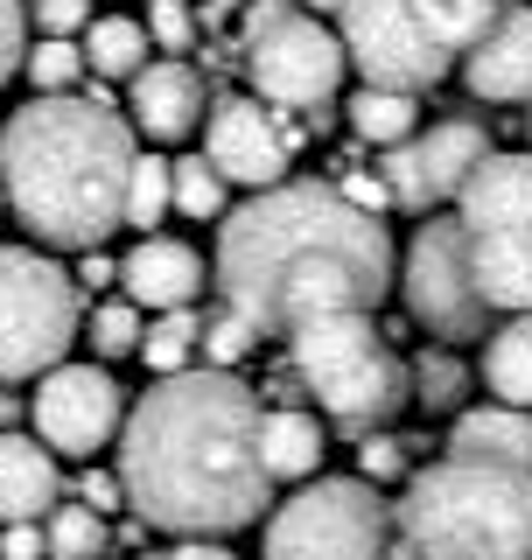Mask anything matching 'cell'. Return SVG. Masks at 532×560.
<instances>
[{"label": "cell", "mask_w": 532, "mask_h": 560, "mask_svg": "<svg viewBox=\"0 0 532 560\" xmlns=\"http://www.w3.org/2000/svg\"><path fill=\"white\" fill-rule=\"evenodd\" d=\"M406 407H420V413H463L470 407V364L463 358H455V350L449 343H441V350H420V358L414 364H406Z\"/></svg>", "instance_id": "24"}, {"label": "cell", "mask_w": 532, "mask_h": 560, "mask_svg": "<svg viewBox=\"0 0 532 560\" xmlns=\"http://www.w3.org/2000/svg\"><path fill=\"white\" fill-rule=\"evenodd\" d=\"M113 477L127 512L169 539H224L259 525L274 498V477L259 469V393L218 364L154 378L119 420Z\"/></svg>", "instance_id": "1"}, {"label": "cell", "mask_w": 532, "mask_h": 560, "mask_svg": "<svg viewBox=\"0 0 532 560\" xmlns=\"http://www.w3.org/2000/svg\"><path fill=\"white\" fill-rule=\"evenodd\" d=\"M28 57V0H0V84Z\"/></svg>", "instance_id": "36"}, {"label": "cell", "mask_w": 532, "mask_h": 560, "mask_svg": "<svg viewBox=\"0 0 532 560\" xmlns=\"http://www.w3.org/2000/svg\"><path fill=\"white\" fill-rule=\"evenodd\" d=\"M344 197H350V203H358V210H371V218H379V210H385V203H393V189H385V183H379V175H350V183H344Z\"/></svg>", "instance_id": "40"}, {"label": "cell", "mask_w": 532, "mask_h": 560, "mask_svg": "<svg viewBox=\"0 0 532 560\" xmlns=\"http://www.w3.org/2000/svg\"><path fill=\"white\" fill-rule=\"evenodd\" d=\"M0 218H8V189H0Z\"/></svg>", "instance_id": "44"}, {"label": "cell", "mask_w": 532, "mask_h": 560, "mask_svg": "<svg viewBox=\"0 0 532 560\" xmlns=\"http://www.w3.org/2000/svg\"><path fill=\"white\" fill-rule=\"evenodd\" d=\"M294 378L315 393V413L350 434H371L406 407V364L400 350L379 337L371 308H329L288 329Z\"/></svg>", "instance_id": "5"}, {"label": "cell", "mask_w": 532, "mask_h": 560, "mask_svg": "<svg viewBox=\"0 0 532 560\" xmlns=\"http://www.w3.org/2000/svg\"><path fill=\"white\" fill-rule=\"evenodd\" d=\"M336 43H344V63L358 70V84H393V92H414V98H428L455 70V57L420 28L414 0H344L336 8Z\"/></svg>", "instance_id": "10"}, {"label": "cell", "mask_w": 532, "mask_h": 560, "mask_svg": "<svg viewBox=\"0 0 532 560\" xmlns=\"http://www.w3.org/2000/svg\"><path fill=\"white\" fill-rule=\"evenodd\" d=\"M204 253L189 238H175V232H148L134 245L127 259H119V288H127V302H140L148 315H162V308H189L204 294Z\"/></svg>", "instance_id": "16"}, {"label": "cell", "mask_w": 532, "mask_h": 560, "mask_svg": "<svg viewBox=\"0 0 532 560\" xmlns=\"http://www.w3.org/2000/svg\"><path fill=\"white\" fill-rule=\"evenodd\" d=\"M197 337H204V315H197V308H162V315H148V329H140V364H148L154 378L189 372V364H197Z\"/></svg>", "instance_id": "26"}, {"label": "cell", "mask_w": 532, "mask_h": 560, "mask_svg": "<svg viewBox=\"0 0 532 560\" xmlns=\"http://www.w3.org/2000/svg\"><path fill=\"white\" fill-rule=\"evenodd\" d=\"M455 218L470 232H532V148L498 154L470 168V183L455 189Z\"/></svg>", "instance_id": "17"}, {"label": "cell", "mask_w": 532, "mask_h": 560, "mask_svg": "<svg viewBox=\"0 0 532 560\" xmlns=\"http://www.w3.org/2000/svg\"><path fill=\"white\" fill-rule=\"evenodd\" d=\"M28 420H35V442L49 455H70V463H92L99 448L119 442V420H127V393L113 385L105 364H49L35 378V399H28Z\"/></svg>", "instance_id": "11"}, {"label": "cell", "mask_w": 532, "mask_h": 560, "mask_svg": "<svg viewBox=\"0 0 532 560\" xmlns=\"http://www.w3.org/2000/svg\"><path fill=\"white\" fill-rule=\"evenodd\" d=\"M70 280H78V288H105V280H119V259H105L99 245H92V253H84V267L70 273Z\"/></svg>", "instance_id": "42"}, {"label": "cell", "mask_w": 532, "mask_h": 560, "mask_svg": "<svg viewBox=\"0 0 532 560\" xmlns=\"http://www.w3.org/2000/svg\"><path fill=\"white\" fill-rule=\"evenodd\" d=\"M204 113H210V92H204L197 63H183V57H154L127 78V127L140 140H162V148L189 140L204 127Z\"/></svg>", "instance_id": "15"}, {"label": "cell", "mask_w": 532, "mask_h": 560, "mask_svg": "<svg viewBox=\"0 0 532 560\" xmlns=\"http://www.w3.org/2000/svg\"><path fill=\"white\" fill-rule=\"evenodd\" d=\"M28 14H35V35H84L92 0H28Z\"/></svg>", "instance_id": "37"}, {"label": "cell", "mask_w": 532, "mask_h": 560, "mask_svg": "<svg viewBox=\"0 0 532 560\" xmlns=\"http://www.w3.org/2000/svg\"><path fill=\"white\" fill-rule=\"evenodd\" d=\"M63 498V469L57 455L35 442L28 428L0 434V525L14 518H49V504Z\"/></svg>", "instance_id": "18"}, {"label": "cell", "mask_w": 532, "mask_h": 560, "mask_svg": "<svg viewBox=\"0 0 532 560\" xmlns=\"http://www.w3.org/2000/svg\"><path fill=\"white\" fill-rule=\"evenodd\" d=\"M323 455H329V434L309 407H266L259 413V469L274 483L323 477Z\"/></svg>", "instance_id": "21"}, {"label": "cell", "mask_w": 532, "mask_h": 560, "mask_svg": "<svg viewBox=\"0 0 532 560\" xmlns=\"http://www.w3.org/2000/svg\"><path fill=\"white\" fill-rule=\"evenodd\" d=\"M78 49H84V70H92V78H119V84L154 57L148 22H134V14H92L84 35H78Z\"/></svg>", "instance_id": "23"}, {"label": "cell", "mask_w": 532, "mask_h": 560, "mask_svg": "<svg viewBox=\"0 0 532 560\" xmlns=\"http://www.w3.org/2000/svg\"><path fill=\"white\" fill-rule=\"evenodd\" d=\"M449 455L505 463V469H525V477H532V407H505V399L463 407L449 420Z\"/></svg>", "instance_id": "19"}, {"label": "cell", "mask_w": 532, "mask_h": 560, "mask_svg": "<svg viewBox=\"0 0 532 560\" xmlns=\"http://www.w3.org/2000/svg\"><path fill=\"white\" fill-rule=\"evenodd\" d=\"M92 512H119L127 504V490H119V477H105V469H84V490H78Z\"/></svg>", "instance_id": "39"}, {"label": "cell", "mask_w": 532, "mask_h": 560, "mask_svg": "<svg viewBox=\"0 0 532 560\" xmlns=\"http://www.w3.org/2000/svg\"><path fill=\"white\" fill-rule=\"evenodd\" d=\"M484 385L505 407H532V315H505L484 337Z\"/></svg>", "instance_id": "22"}, {"label": "cell", "mask_w": 532, "mask_h": 560, "mask_svg": "<svg viewBox=\"0 0 532 560\" xmlns=\"http://www.w3.org/2000/svg\"><path fill=\"white\" fill-rule=\"evenodd\" d=\"M84 329L78 280L35 245H0V385L43 378Z\"/></svg>", "instance_id": "6"}, {"label": "cell", "mask_w": 532, "mask_h": 560, "mask_svg": "<svg viewBox=\"0 0 532 560\" xmlns=\"http://www.w3.org/2000/svg\"><path fill=\"white\" fill-rule=\"evenodd\" d=\"M525 133H532V113H525Z\"/></svg>", "instance_id": "45"}, {"label": "cell", "mask_w": 532, "mask_h": 560, "mask_svg": "<svg viewBox=\"0 0 532 560\" xmlns=\"http://www.w3.org/2000/svg\"><path fill=\"white\" fill-rule=\"evenodd\" d=\"M162 218H169V162H162V154H134V175H127V210H119V232H140V238H148Z\"/></svg>", "instance_id": "30"}, {"label": "cell", "mask_w": 532, "mask_h": 560, "mask_svg": "<svg viewBox=\"0 0 532 560\" xmlns=\"http://www.w3.org/2000/svg\"><path fill=\"white\" fill-rule=\"evenodd\" d=\"M484 154H490L484 119H470V113L428 119V127H414L400 148H385V189H393L400 210L428 218L435 203H455V189L470 183V168L484 162Z\"/></svg>", "instance_id": "12"}, {"label": "cell", "mask_w": 532, "mask_h": 560, "mask_svg": "<svg viewBox=\"0 0 532 560\" xmlns=\"http://www.w3.org/2000/svg\"><path fill=\"white\" fill-rule=\"evenodd\" d=\"M43 539H49V560H105L113 553V533H105V512H92V504H49L43 518Z\"/></svg>", "instance_id": "27"}, {"label": "cell", "mask_w": 532, "mask_h": 560, "mask_svg": "<svg viewBox=\"0 0 532 560\" xmlns=\"http://www.w3.org/2000/svg\"><path fill=\"white\" fill-rule=\"evenodd\" d=\"M148 43H162L169 57H183V49L197 43V14H189V0H148Z\"/></svg>", "instance_id": "35"}, {"label": "cell", "mask_w": 532, "mask_h": 560, "mask_svg": "<svg viewBox=\"0 0 532 560\" xmlns=\"http://www.w3.org/2000/svg\"><path fill=\"white\" fill-rule=\"evenodd\" d=\"M406 315H414L428 337L441 343H476L490 337V308L476 294V273H470V224L463 218H428L400 253V273H393Z\"/></svg>", "instance_id": "9"}, {"label": "cell", "mask_w": 532, "mask_h": 560, "mask_svg": "<svg viewBox=\"0 0 532 560\" xmlns=\"http://www.w3.org/2000/svg\"><path fill=\"white\" fill-rule=\"evenodd\" d=\"M197 350H204V364H218V372H239V364L259 350V329L245 323L239 308H218V315H204V337H197Z\"/></svg>", "instance_id": "32"}, {"label": "cell", "mask_w": 532, "mask_h": 560, "mask_svg": "<svg viewBox=\"0 0 532 560\" xmlns=\"http://www.w3.org/2000/svg\"><path fill=\"white\" fill-rule=\"evenodd\" d=\"M154 560H239L224 539H175L169 553H154Z\"/></svg>", "instance_id": "41"}, {"label": "cell", "mask_w": 532, "mask_h": 560, "mask_svg": "<svg viewBox=\"0 0 532 560\" xmlns=\"http://www.w3.org/2000/svg\"><path fill=\"white\" fill-rule=\"evenodd\" d=\"M344 113H350V133L371 140V148H400V140L420 127V98L393 92V84H358Z\"/></svg>", "instance_id": "25"}, {"label": "cell", "mask_w": 532, "mask_h": 560, "mask_svg": "<svg viewBox=\"0 0 532 560\" xmlns=\"http://www.w3.org/2000/svg\"><path fill=\"white\" fill-rule=\"evenodd\" d=\"M414 14H420V28H428V35H435L441 49H449L455 63H463V49H470L476 35L490 28L498 0H414Z\"/></svg>", "instance_id": "29"}, {"label": "cell", "mask_w": 532, "mask_h": 560, "mask_svg": "<svg viewBox=\"0 0 532 560\" xmlns=\"http://www.w3.org/2000/svg\"><path fill=\"white\" fill-rule=\"evenodd\" d=\"M344 43L323 28V14H309L301 0H266L245 14V78L266 105L280 113H329V98L344 92Z\"/></svg>", "instance_id": "7"}, {"label": "cell", "mask_w": 532, "mask_h": 560, "mask_svg": "<svg viewBox=\"0 0 532 560\" xmlns=\"http://www.w3.org/2000/svg\"><path fill=\"white\" fill-rule=\"evenodd\" d=\"M400 253L385 224L358 210L336 183H274L253 189L218 224L224 308H239L259 337H288L294 323L329 308H379L393 294Z\"/></svg>", "instance_id": "2"}, {"label": "cell", "mask_w": 532, "mask_h": 560, "mask_svg": "<svg viewBox=\"0 0 532 560\" xmlns=\"http://www.w3.org/2000/svg\"><path fill=\"white\" fill-rule=\"evenodd\" d=\"M140 329H148L140 302H99L92 323H84V337H92L99 358H127V350H140Z\"/></svg>", "instance_id": "33"}, {"label": "cell", "mask_w": 532, "mask_h": 560, "mask_svg": "<svg viewBox=\"0 0 532 560\" xmlns=\"http://www.w3.org/2000/svg\"><path fill=\"white\" fill-rule=\"evenodd\" d=\"M358 477H365V483L414 477V442H400V434H385V428L358 434Z\"/></svg>", "instance_id": "34"}, {"label": "cell", "mask_w": 532, "mask_h": 560, "mask_svg": "<svg viewBox=\"0 0 532 560\" xmlns=\"http://www.w3.org/2000/svg\"><path fill=\"white\" fill-rule=\"evenodd\" d=\"M288 133L266 113V98H218L204 113V162L239 189H274L288 183Z\"/></svg>", "instance_id": "13"}, {"label": "cell", "mask_w": 532, "mask_h": 560, "mask_svg": "<svg viewBox=\"0 0 532 560\" xmlns=\"http://www.w3.org/2000/svg\"><path fill=\"white\" fill-rule=\"evenodd\" d=\"M470 273L490 315H532V232H470Z\"/></svg>", "instance_id": "20"}, {"label": "cell", "mask_w": 532, "mask_h": 560, "mask_svg": "<svg viewBox=\"0 0 532 560\" xmlns=\"http://www.w3.org/2000/svg\"><path fill=\"white\" fill-rule=\"evenodd\" d=\"M463 84L484 105H532V0H498L490 28L463 49Z\"/></svg>", "instance_id": "14"}, {"label": "cell", "mask_w": 532, "mask_h": 560, "mask_svg": "<svg viewBox=\"0 0 532 560\" xmlns=\"http://www.w3.org/2000/svg\"><path fill=\"white\" fill-rule=\"evenodd\" d=\"M0 560H49L43 518H14V525H0Z\"/></svg>", "instance_id": "38"}, {"label": "cell", "mask_w": 532, "mask_h": 560, "mask_svg": "<svg viewBox=\"0 0 532 560\" xmlns=\"http://www.w3.org/2000/svg\"><path fill=\"white\" fill-rule=\"evenodd\" d=\"M301 8H309V14H336V8H344V0H301Z\"/></svg>", "instance_id": "43"}, {"label": "cell", "mask_w": 532, "mask_h": 560, "mask_svg": "<svg viewBox=\"0 0 532 560\" xmlns=\"http://www.w3.org/2000/svg\"><path fill=\"white\" fill-rule=\"evenodd\" d=\"M224 175L204 162V154H175L169 162V210L175 218H189V224H210V218H224Z\"/></svg>", "instance_id": "28"}, {"label": "cell", "mask_w": 532, "mask_h": 560, "mask_svg": "<svg viewBox=\"0 0 532 560\" xmlns=\"http://www.w3.org/2000/svg\"><path fill=\"white\" fill-rule=\"evenodd\" d=\"M140 133L119 105L43 92L0 127V189L43 245L92 253L119 232Z\"/></svg>", "instance_id": "3"}, {"label": "cell", "mask_w": 532, "mask_h": 560, "mask_svg": "<svg viewBox=\"0 0 532 560\" xmlns=\"http://www.w3.org/2000/svg\"><path fill=\"white\" fill-rule=\"evenodd\" d=\"M393 533L414 547V560H532V477L441 455L406 477Z\"/></svg>", "instance_id": "4"}, {"label": "cell", "mask_w": 532, "mask_h": 560, "mask_svg": "<svg viewBox=\"0 0 532 560\" xmlns=\"http://www.w3.org/2000/svg\"><path fill=\"white\" fill-rule=\"evenodd\" d=\"M22 70H28L35 98H43V92H78V84H84V49H78V35H35V49L22 57Z\"/></svg>", "instance_id": "31"}, {"label": "cell", "mask_w": 532, "mask_h": 560, "mask_svg": "<svg viewBox=\"0 0 532 560\" xmlns=\"http://www.w3.org/2000/svg\"><path fill=\"white\" fill-rule=\"evenodd\" d=\"M393 504L365 477H309L266 518V560H385Z\"/></svg>", "instance_id": "8"}]
</instances>
